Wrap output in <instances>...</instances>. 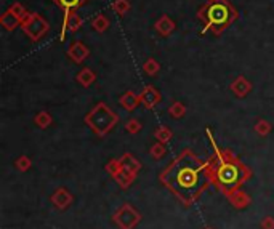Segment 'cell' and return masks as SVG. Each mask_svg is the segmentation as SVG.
<instances>
[{
  "label": "cell",
  "mask_w": 274,
  "mask_h": 229,
  "mask_svg": "<svg viewBox=\"0 0 274 229\" xmlns=\"http://www.w3.org/2000/svg\"><path fill=\"white\" fill-rule=\"evenodd\" d=\"M197 18L205 26L202 32L212 31L215 36H220L229 26L236 23L239 18V12L228 0H209L199 8Z\"/></svg>",
  "instance_id": "cell-1"
},
{
  "label": "cell",
  "mask_w": 274,
  "mask_h": 229,
  "mask_svg": "<svg viewBox=\"0 0 274 229\" xmlns=\"http://www.w3.org/2000/svg\"><path fill=\"white\" fill-rule=\"evenodd\" d=\"M47 116H48V114H45V112H42V114H40V117H37V124L40 122L42 125H47V124H48V121H50V119H48Z\"/></svg>",
  "instance_id": "cell-20"
},
{
  "label": "cell",
  "mask_w": 274,
  "mask_h": 229,
  "mask_svg": "<svg viewBox=\"0 0 274 229\" xmlns=\"http://www.w3.org/2000/svg\"><path fill=\"white\" fill-rule=\"evenodd\" d=\"M21 29H23V32L28 36V39H31L32 42H37L47 34L50 26L47 23V19L42 15L34 13V12H28V15L23 19V23H21Z\"/></svg>",
  "instance_id": "cell-2"
},
{
  "label": "cell",
  "mask_w": 274,
  "mask_h": 229,
  "mask_svg": "<svg viewBox=\"0 0 274 229\" xmlns=\"http://www.w3.org/2000/svg\"><path fill=\"white\" fill-rule=\"evenodd\" d=\"M216 175L220 183L225 184V186H234V184L239 183L242 170H240V167L234 162H225L220 165V168H218Z\"/></svg>",
  "instance_id": "cell-5"
},
{
  "label": "cell",
  "mask_w": 274,
  "mask_h": 229,
  "mask_svg": "<svg viewBox=\"0 0 274 229\" xmlns=\"http://www.w3.org/2000/svg\"><path fill=\"white\" fill-rule=\"evenodd\" d=\"M111 8H113V12H116L119 16H125L130 12L131 5H130V0H114Z\"/></svg>",
  "instance_id": "cell-15"
},
{
  "label": "cell",
  "mask_w": 274,
  "mask_h": 229,
  "mask_svg": "<svg viewBox=\"0 0 274 229\" xmlns=\"http://www.w3.org/2000/svg\"><path fill=\"white\" fill-rule=\"evenodd\" d=\"M120 103H122V106L127 109H133L138 103V98L133 93H125L122 98H120Z\"/></svg>",
  "instance_id": "cell-17"
},
{
  "label": "cell",
  "mask_w": 274,
  "mask_h": 229,
  "mask_svg": "<svg viewBox=\"0 0 274 229\" xmlns=\"http://www.w3.org/2000/svg\"><path fill=\"white\" fill-rule=\"evenodd\" d=\"M143 71H145L148 75H156V74L160 71V64H159L157 60L149 58V60H146L145 64H143Z\"/></svg>",
  "instance_id": "cell-16"
},
{
  "label": "cell",
  "mask_w": 274,
  "mask_h": 229,
  "mask_svg": "<svg viewBox=\"0 0 274 229\" xmlns=\"http://www.w3.org/2000/svg\"><path fill=\"white\" fill-rule=\"evenodd\" d=\"M250 89H252V83L245 77H242V75H239V77L231 83V90L237 96H245L250 92Z\"/></svg>",
  "instance_id": "cell-11"
},
{
  "label": "cell",
  "mask_w": 274,
  "mask_h": 229,
  "mask_svg": "<svg viewBox=\"0 0 274 229\" xmlns=\"http://www.w3.org/2000/svg\"><path fill=\"white\" fill-rule=\"evenodd\" d=\"M152 152H156V156H160V152H162V151H160L159 148H156V149H152Z\"/></svg>",
  "instance_id": "cell-23"
},
{
  "label": "cell",
  "mask_w": 274,
  "mask_h": 229,
  "mask_svg": "<svg viewBox=\"0 0 274 229\" xmlns=\"http://www.w3.org/2000/svg\"><path fill=\"white\" fill-rule=\"evenodd\" d=\"M154 27H156V31L159 32L160 36H163V37H169L172 32L177 29V24H175V21L170 18V16H167V15H162L157 21H156V24H154Z\"/></svg>",
  "instance_id": "cell-9"
},
{
  "label": "cell",
  "mask_w": 274,
  "mask_h": 229,
  "mask_svg": "<svg viewBox=\"0 0 274 229\" xmlns=\"http://www.w3.org/2000/svg\"><path fill=\"white\" fill-rule=\"evenodd\" d=\"M87 122L92 124L95 132L98 133H106L107 130H111V127L117 122V117L109 111V109L104 104H98L93 112L89 116Z\"/></svg>",
  "instance_id": "cell-4"
},
{
  "label": "cell",
  "mask_w": 274,
  "mask_h": 229,
  "mask_svg": "<svg viewBox=\"0 0 274 229\" xmlns=\"http://www.w3.org/2000/svg\"><path fill=\"white\" fill-rule=\"evenodd\" d=\"M258 130H260L261 133H266V132H268V127H266V124H260V125H258Z\"/></svg>",
  "instance_id": "cell-22"
},
{
  "label": "cell",
  "mask_w": 274,
  "mask_h": 229,
  "mask_svg": "<svg viewBox=\"0 0 274 229\" xmlns=\"http://www.w3.org/2000/svg\"><path fill=\"white\" fill-rule=\"evenodd\" d=\"M10 10H12L13 13H16L21 19H24V16L28 15V10H26V7H24L23 4H19V2L13 4L12 7H10Z\"/></svg>",
  "instance_id": "cell-18"
},
{
  "label": "cell",
  "mask_w": 274,
  "mask_h": 229,
  "mask_svg": "<svg viewBox=\"0 0 274 229\" xmlns=\"http://www.w3.org/2000/svg\"><path fill=\"white\" fill-rule=\"evenodd\" d=\"M21 23H23V19H21L16 13H13L10 8L0 16V24H2V27L8 32H13L18 26H21Z\"/></svg>",
  "instance_id": "cell-8"
},
{
  "label": "cell",
  "mask_w": 274,
  "mask_h": 229,
  "mask_svg": "<svg viewBox=\"0 0 274 229\" xmlns=\"http://www.w3.org/2000/svg\"><path fill=\"white\" fill-rule=\"evenodd\" d=\"M82 18L77 12H74V10H68V12H64V19H63V27H61V32H60V40L64 42L66 39V32H77L80 27H82Z\"/></svg>",
  "instance_id": "cell-6"
},
{
  "label": "cell",
  "mask_w": 274,
  "mask_h": 229,
  "mask_svg": "<svg viewBox=\"0 0 274 229\" xmlns=\"http://www.w3.org/2000/svg\"><path fill=\"white\" fill-rule=\"evenodd\" d=\"M109 26H111V21H109V18L103 13L96 15L93 19H92V27L96 31V32H106L109 29Z\"/></svg>",
  "instance_id": "cell-12"
},
{
  "label": "cell",
  "mask_w": 274,
  "mask_h": 229,
  "mask_svg": "<svg viewBox=\"0 0 274 229\" xmlns=\"http://www.w3.org/2000/svg\"><path fill=\"white\" fill-rule=\"evenodd\" d=\"M54 4H57L60 8H63L64 12H68V10H74V12H77V10L87 2V0H53Z\"/></svg>",
  "instance_id": "cell-13"
},
{
  "label": "cell",
  "mask_w": 274,
  "mask_h": 229,
  "mask_svg": "<svg viewBox=\"0 0 274 229\" xmlns=\"http://www.w3.org/2000/svg\"><path fill=\"white\" fill-rule=\"evenodd\" d=\"M127 130H130V132H136V130H138V124H136V122L127 124Z\"/></svg>",
  "instance_id": "cell-21"
},
{
  "label": "cell",
  "mask_w": 274,
  "mask_h": 229,
  "mask_svg": "<svg viewBox=\"0 0 274 229\" xmlns=\"http://www.w3.org/2000/svg\"><path fill=\"white\" fill-rule=\"evenodd\" d=\"M140 100L143 101L148 107H152L154 104H157V103H159V100H160V95H159V92L154 89V87H146L145 92L141 93Z\"/></svg>",
  "instance_id": "cell-10"
},
{
  "label": "cell",
  "mask_w": 274,
  "mask_h": 229,
  "mask_svg": "<svg viewBox=\"0 0 274 229\" xmlns=\"http://www.w3.org/2000/svg\"><path fill=\"white\" fill-rule=\"evenodd\" d=\"M183 112H184V107H183L180 103H177V104H175V106L172 107V114H177V117L181 116Z\"/></svg>",
  "instance_id": "cell-19"
},
{
  "label": "cell",
  "mask_w": 274,
  "mask_h": 229,
  "mask_svg": "<svg viewBox=\"0 0 274 229\" xmlns=\"http://www.w3.org/2000/svg\"><path fill=\"white\" fill-rule=\"evenodd\" d=\"M95 79H96V75H95V72H93L90 68H84V69L77 74V80H79L84 87L92 85V83L95 82Z\"/></svg>",
  "instance_id": "cell-14"
},
{
  "label": "cell",
  "mask_w": 274,
  "mask_h": 229,
  "mask_svg": "<svg viewBox=\"0 0 274 229\" xmlns=\"http://www.w3.org/2000/svg\"><path fill=\"white\" fill-rule=\"evenodd\" d=\"M68 56H69L74 63L80 64V63H84L87 58L90 56V50L87 48L82 42L75 40V42H72V43H71L69 48H68Z\"/></svg>",
  "instance_id": "cell-7"
},
{
  "label": "cell",
  "mask_w": 274,
  "mask_h": 229,
  "mask_svg": "<svg viewBox=\"0 0 274 229\" xmlns=\"http://www.w3.org/2000/svg\"><path fill=\"white\" fill-rule=\"evenodd\" d=\"M177 183L180 184V188L186 189V191H194L196 186L199 184L201 181V175H199V171H201V165L199 163H193V165H180V160L177 165Z\"/></svg>",
  "instance_id": "cell-3"
}]
</instances>
